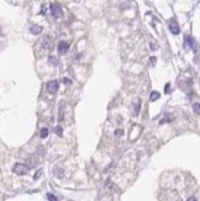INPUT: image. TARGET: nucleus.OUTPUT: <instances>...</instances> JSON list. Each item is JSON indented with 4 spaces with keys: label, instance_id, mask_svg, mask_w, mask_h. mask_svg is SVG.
Instances as JSON below:
<instances>
[{
    "label": "nucleus",
    "instance_id": "nucleus-24",
    "mask_svg": "<svg viewBox=\"0 0 200 201\" xmlns=\"http://www.w3.org/2000/svg\"><path fill=\"white\" fill-rule=\"evenodd\" d=\"M166 91H169V84H167V86H166Z\"/></svg>",
    "mask_w": 200,
    "mask_h": 201
},
{
    "label": "nucleus",
    "instance_id": "nucleus-11",
    "mask_svg": "<svg viewBox=\"0 0 200 201\" xmlns=\"http://www.w3.org/2000/svg\"><path fill=\"white\" fill-rule=\"evenodd\" d=\"M173 120V117H172V115L171 114H166L164 115V117L162 118L161 120V122H159V125H163V123H166V122H171Z\"/></svg>",
    "mask_w": 200,
    "mask_h": 201
},
{
    "label": "nucleus",
    "instance_id": "nucleus-21",
    "mask_svg": "<svg viewBox=\"0 0 200 201\" xmlns=\"http://www.w3.org/2000/svg\"><path fill=\"white\" fill-rule=\"evenodd\" d=\"M63 83H64V84H71V83H72V81H71L69 79H67V78H64V79H63Z\"/></svg>",
    "mask_w": 200,
    "mask_h": 201
},
{
    "label": "nucleus",
    "instance_id": "nucleus-3",
    "mask_svg": "<svg viewBox=\"0 0 200 201\" xmlns=\"http://www.w3.org/2000/svg\"><path fill=\"white\" fill-rule=\"evenodd\" d=\"M184 47H185V49H192V48L195 49V41H194L192 36H189V35L184 36Z\"/></svg>",
    "mask_w": 200,
    "mask_h": 201
},
{
    "label": "nucleus",
    "instance_id": "nucleus-15",
    "mask_svg": "<svg viewBox=\"0 0 200 201\" xmlns=\"http://www.w3.org/2000/svg\"><path fill=\"white\" fill-rule=\"evenodd\" d=\"M55 131L57 132V135H58L59 137H62V136H63V132H62V127H61V126H57V127L55 128Z\"/></svg>",
    "mask_w": 200,
    "mask_h": 201
},
{
    "label": "nucleus",
    "instance_id": "nucleus-2",
    "mask_svg": "<svg viewBox=\"0 0 200 201\" xmlns=\"http://www.w3.org/2000/svg\"><path fill=\"white\" fill-rule=\"evenodd\" d=\"M51 13H52V15H53V17L59 19L62 15H63V11H62L61 5L57 4V3H53V4L51 5Z\"/></svg>",
    "mask_w": 200,
    "mask_h": 201
},
{
    "label": "nucleus",
    "instance_id": "nucleus-23",
    "mask_svg": "<svg viewBox=\"0 0 200 201\" xmlns=\"http://www.w3.org/2000/svg\"><path fill=\"white\" fill-rule=\"evenodd\" d=\"M187 201H197V199L195 198H194V196H192V198H189Z\"/></svg>",
    "mask_w": 200,
    "mask_h": 201
},
{
    "label": "nucleus",
    "instance_id": "nucleus-14",
    "mask_svg": "<svg viewBox=\"0 0 200 201\" xmlns=\"http://www.w3.org/2000/svg\"><path fill=\"white\" fill-rule=\"evenodd\" d=\"M41 138H46L47 136H48V128H46V127H43L41 130Z\"/></svg>",
    "mask_w": 200,
    "mask_h": 201
},
{
    "label": "nucleus",
    "instance_id": "nucleus-4",
    "mask_svg": "<svg viewBox=\"0 0 200 201\" xmlns=\"http://www.w3.org/2000/svg\"><path fill=\"white\" fill-rule=\"evenodd\" d=\"M58 81L57 80H51L47 83L46 88H47V91L50 93V94H56V91L58 90Z\"/></svg>",
    "mask_w": 200,
    "mask_h": 201
},
{
    "label": "nucleus",
    "instance_id": "nucleus-20",
    "mask_svg": "<svg viewBox=\"0 0 200 201\" xmlns=\"http://www.w3.org/2000/svg\"><path fill=\"white\" fill-rule=\"evenodd\" d=\"M121 133H122V131H121V130H116V131H115V135H116L117 137L121 136Z\"/></svg>",
    "mask_w": 200,
    "mask_h": 201
},
{
    "label": "nucleus",
    "instance_id": "nucleus-19",
    "mask_svg": "<svg viewBox=\"0 0 200 201\" xmlns=\"http://www.w3.org/2000/svg\"><path fill=\"white\" fill-rule=\"evenodd\" d=\"M41 173H42V170H41V169H40V170H38L37 173H36V174L34 175V179H35V180H37V179L40 178V175H41Z\"/></svg>",
    "mask_w": 200,
    "mask_h": 201
},
{
    "label": "nucleus",
    "instance_id": "nucleus-1",
    "mask_svg": "<svg viewBox=\"0 0 200 201\" xmlns=\"http://www.w3.org/2000/svg\"><path fill=\"white\" fill-rule=\"evenodd\" d=\"M29 172H30V168L26 166V164H22V163H16L13 167V173L17 174V175H25Z\"/></svg>",
    "mask_w": 200,
    "mask_h": 201
},
{
    "label": "nucleus",
    "instance_id": "nucleus-9",
    "mask_svg": "<svg viewBox=\"0 0 200 201\" xmlns=\"http://www.w3.org/2000/svg\"><path fill=\"white\" fill-rule=\"evenodd\" d=\"M42 30H43V29H42V26H38V25H37V26H32V27H31L30 32L32 35H40L42 32Z\"/></svg>",
    "mask_w": 200,
    "mask_h": 201
},
{
    "label": "nucleus",
    "instance_id": "nucleus-6",
    "mask_svg": "<svg viewBox=\"0 0 200 201\" xmlns=\"http://www.w3.org/2000/svg\"><path fill=\"white\" fill-rule=\"evenodd\" d=\"M53 40H52V37H50V36H46V37L43 38V41H42V47H43L45 49L50 51L53 48Z\"/></svg>",
    "mask_w": 200,
    "mask_h": 201
},
{
    "label": "nucleus",
    "instance_id": "nucleus-17",
    "mask_svg": "<svg viewBox=\"0 0 200 201\" xmlns=\"http://www.w3.org/2000/svg\"><path fill=\"white\" fill-rule=\"evenodd\" d=\"M63 120V106L59 107V117H58V121H62Z\"/></svg>",
    "mask_w": 200,
    "mask_h": 201
},
{
    "label": "nucleus",
    "instance_id": "nucleus-12",
    "mask_svg": "<svg viewBox=\"0 0 200 201\" xmlns=\"http://www.w3.org/2000/svg\"><path fill=\"white\" fill-rule=\"evenodd\" d=\"M159 97H161V95H159L158 91H152L151 95H150V100L151 101H156V100H158Z\"/></svg>",
    "mask_w": 200,
    "mask_h": 201
},
{
    "label": "nucleus",
    "instance_id": "nucleus-18",
    "mask_svg": "<svg viewBox=\"0 0 200 201\" xmlns=\"http://www.w3.org/2000/svg\"><path fill=\"white\" fill-rule=\"evenodd\" d=\"M150 46H151V49H152V51H156L157 48H158V46H157L156 43H153V42H151Z\"/></svg>",
    "mask_w": 200,
    "mask_h": 201
},
{
    "label": "nucleus",
    "instance_id": "nucleus-7",
    "mask_svg": "<svg viewBox=\"0 0 200 201\" xmlns=\"http://www.w3.org/2000/svg\"><path fill=\"white\" fill-rule=\"evenodd\" d=\"M57 49H58L59 54H66L68 52V49H69V43L66 42V41H61L58 46H57Z\"/></svg>",
    "mask_w": 200,
    "mask_h": 201
},
{
    "label": "nucleus",
    "instance_id": "nucleus-5",
    "mask_svg": "<svg viewBox=\"0 0 200 201\" xmlns=\"http://www.w3.org/2000/svg\"><path fill=\"white\" fill-rule=\"evenodd\" d=\"M168 27H169V31L173 35H178L180 32V29H179V24H178L176 20H171L169 24H168Z\"/></svg>",
    "mask_w": 200,
    "mask_h": 201
},
{
    "label": "nucleus",
    "instance_id": "nucleus-22",
    "mask_svg": "<svg viewBox=\"0 0 200 201\" xmlns=\"http://www.w3.org/2000/svg\"><path fill=\"white\" fill-rule=\"evenodd\" d=\"M156 61H157L156 57H151V63H152V64H155V63H156Z\"/></svg>",
    "mask_w": 200,
    "mask_h": 201
},
{
    "label": "nucleus",
    "instance_id": "nucleus-8",
    "mask_svg": "<svg viewBox=\"0 0 200 201\" xmlns=\"http://www.w3.org/2000/svg\"><path fill=\"white\" fill-rule=\"evenodd\" d=\"M140 99H136V101L134 102V116H137L140 112Z\"/></svg>",
    "mask_w": 200,
    "mask_h": 201
},
{
    "label": "nucleus",
    "instance_id": "nucleus-10",
    "mask_svg": "<svg viewBox=\"0 0 200 201\" xmlns=\"http://www.w3.org/2000/svg\"><path fill=\"white\" fill-rule=\"evenodd\" d=\"M48 63L52 67H57V65H58V59H57L55 56H50V57H48Z\"/></svg>",
    "mask_w": 200,
    "mask_h": 201
},
{
    "label": "nucleus",
    "instance_id": "nucleus-13",
    "mask_svg": "<svg viewBox=\"0 0 200 201\" xmlns=\"http://www.w3.org/2000/svg\"><path fill=\"white\" fill-rule=\"evenodd\" d=\"M193 110H194L195 114L200 115V102H195V104H193Z\"/></svg>",
    "mask_w": 200,
    "mask_h": 201
},
{
    "label": "nucleus",
    "instance_id": "nucleus-16",
    "mask_svg": "<svg viewBox=\"0 0 200 201\" xmlns=\"http://www.w3.org/2000/svg\"><path fill=\"white\" fill-rule=\"evenodd\" d=\"M47 198H48V200H50V201H58V200H57V198L55 196V195H52L51 193L47 194Z\"/></svg>",
    "mask_w": 200,
    "mask_h": 201
}]
</instances>
